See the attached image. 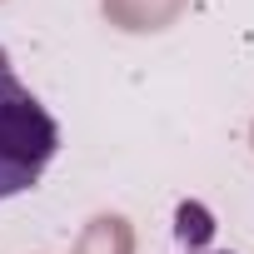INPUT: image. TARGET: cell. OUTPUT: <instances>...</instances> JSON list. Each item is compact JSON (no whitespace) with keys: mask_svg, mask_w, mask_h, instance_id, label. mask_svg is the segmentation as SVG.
Listing matches in <instances>:
<instances>
[{"mask_svg":"<svg viewBox=\"0 0 254 254\" xmlns=\"http://www.w3.org/2000/svg\"><path fill=\"white\" fill-rule=\"evenodd\" d=\"M60 150V125L55 115L20 85L0 50V199L25 194Z\"/></svg>","mask_w":254,"mask_h":254,"instance_id":"1","label":"cell"}]
</instances>
